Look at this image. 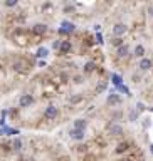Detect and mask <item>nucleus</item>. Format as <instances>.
Listing matches in <instances>:
<instances>
[{"mask_svg":"<svg viewBox=\"0 0 153 161\" xmlns=\"http://www.w3.org/2000/svg\"><path fill=\"white\" fill-rule=\"evenodd\" d=\"M128 52H130V47L123 44L121 47H118V57H126Z\"/></svg>","mask_w":153,"mask_h":161,"instance_id":"obj_10","label":"nucleus"},{"mask_svg":"<svg viewBox=\"0 0 153 161\" xmlns=\"http://www.w3.org/2000/svg\"><path fill=\"white\" fill-rule=\"evenodd\" d=\"M150 149H152V155H153V144H152V146H150Z\"/></svg>","mask_w":153,"mask_h":161,"instance_id":"obj_27","label":"nucleus"},{"mask_svg":"<svg viewBox=\"0 0 153 161\" xmlns=\"http://www.w3.org/2000/svg\"><path fill=\"white\" fill-rule=\"evenodd\" d=\"M57 116H59V109L56 108V106H52V104L47 106L46 111H44V118H46V119H56Z\"/></svg>","mask_w":153,"mask_h":161,"instance_id":"obj_2","label":"nucleus"},{"mask_svg":"<svg viewBox=\"0 0 153 161\" xmlns=\"http://www.w3.org/2000/svg\"><path fill=\"white\" fill-rule=\"evenodd\" d=\"M69 101H71V103H79V101H81V96H71V97H69Z\"/></svg>","mask_w":153,"mask_h":161,"instance_id":"obj_22","label":"nucleus"},{"mask_svg":"<svg viewBox=\"0 0 153 161\" xmlns=\"http://www.w3.org/2000/svg\"><path fill=\"white\" fill-rule=\"evenodd\" d=\"M32 32H34V34H37V35L46 34V32H47V25H46V24H36V25H34V29H32Z\"/></svg>","mask_w":153,"mask_h":161,"instance_id":"obj_6","label":"nucleus"},{"mask_svg":"<svg viewBox=\"0 0 153 161\" xmlns=\"http://www.w3.org/2000/svg\"><path fill=\"white\" fill-rule=\"evenodd\" d=\"M128 30V27L125 25V24H116V25L113 27V34H115V35H123V34H125V32Z\"/></svg>","mask_w":153,"mask_h":161,"instance_id":"obj_5","label":"nucleus"},{"mask_svg":"<svg viewBox=\"0 0 153 161\" xmlns=\"http://www.w3.org/2000/svg\"><path fill=\"white\" fill-rule=\"evenodd\" d=\"M62 30L66 32V34H69V32H73L74 30V24H71V22H62Z\"/></svg>","mask_w":153,"mask_h":161,"instance_id":"obj_14","label":"nucleus"},{"mask_svg":"<svg viewBox=\"0 0 153 161\" xmlns=\"http://www.w3.org/2000/svg\"><path fill=\"white\" fill-rule=\"evenodd\" d=\"M93 71H94V64H93V62H86L84 72H93Z\"/></svg>","mask_w":153,"mask_h":161,"instance_id":"obj_18","label":"nucleus"},{"mask_svg":"<svg viewBox=\"0 0 153 161\" xmlns=\"http://www.w3.org/2000/svg\"><path fill=\"white\" fill-rule=\"evenodd\" d=\"M152 111H153V108H152Z\"/></svg>","mask_w":153,"mask_h":161,"instance_id":"obj_28","label":"nucleus"},{"mask_svg":"<svg viewBox=\"0 0 153 161\" xmlns=\"http://www.w3.org/2000/svg\"><path fill=\"white\" fill-rule=\"evenodd\" d=\"M128 148H130V144H128V143H121V144L116 146V153H120V155H121V153L128 151Z\"/></svg>","mask_w":153,"mask_h":161,"instance_id":"obj_15","label":"nucleus"},{"mask_svg":"<svg viewBox=\"0 0 153 161\" xmlns=\"http://www.w3.org/2000/svg\"><path fill=\"white\" fill-rule=\"evenodd\" d=\"M12 146H14V149H15V151H19V149L22 148V141H20V139H14Z\"/></svg>","mask_w":153,"mask_h":161,"instance_id":"obj_19","label":"nucleus"},{"mask_svg":"<svg viewBox=\"0 0 153 161\" xmlns=\"http://www.w3.org/2000/svg\"><path fill=\"white\" fill-rule=\"evenodd\" d=\"M86 126H88V123H86L84 119H78V121H74V129H81V131H84V129H86Z\"/></svg>","mask_w":153,"mask_h":161,"instance_id":"obj_11","label":"nucleus"},{"mask_svg":"<svg viewBox=\"0 0 153 161\" xmlns=\"http://www.w3.org/2000/svg\"><path fill=\"white\" fill-rule=\"evenodd\" d=\"M140 69H141V71H148V69H152V61H150V59H141V62H140Z\"/></svg>","mask_w":153,"mask_h":161,"instance_id":"obj_12","label":"nucleus"},{"mask_svg":"<svg viewBox=\"0 0 153 161\" xmlns=\"http://www.w3.org/2000/svg\"><path fill=\"white\" fill-rule=\"evenodd\" d=\"M108 133H109L111 136H121L123 134V128L120 124H111L109 129H108Z\"/></svg>","mask_w":153,"mask_h":161,"instance_id":"obj_4","label":"nucleus"},{"mask_svg":"<svg viewBox=\"0 0 153 161\" xmlns=\"http://www.w3.org/2000/svg\"><path fill=\"white\" fill-rule=\"evenodd\" d=\"M47 54H49V51L46 49V47H39V49H37V52H36V57L42 59V57H46Z\"/></svg>","mask_w":153,"mask_h":161,"instance_id":"obj_13","label":"nucleus"},{"mask_svg":"<svg viewBox=\"0 0 153 161\" xmlns=\"http://www.w3.org/2000/svg\"><path fill=\"white\" fill-rule=\"evenodd\" d=\"M113 45H115V47H121L123 45V40L118 37V39H115V40H113Z\"/></svg>","mask_w":153,"mask_h":161,"instance_id":"obj_21","label":"nucleus"},{"mask_svg":"<svg viewBox=\"0 0 153 161\" xmlns=\"http://www.w3.org/2000/svg\"><path fill=\"white\" fill-rule=\"evenodd\" d=\"M113 82L116 84V86H121V82H123L121 76H118V74H113Z\"/></svg>","mask_w":153,"mask_h":161,"instance_id":"obj_17","label":"nucleus"},{"mask_svg":"<svg viewBox=\"0 0 153 161\" xmlns=\"http://www.w3.org/2000/svg\"><path fill=\"white\" fill-rule=\"evenodd\" d=\"M135 56H136V57H143V56H145V47L143 45L135 47Z\"/></svg>","mask_w":153,"mask_h":161,"instance_id":"obj_16","label":"nucleus"},{"mask_svg":"<svg viewBox=\"0 0 153 161\" xmlns=\"http://www.w3.org/2000/svg\"><path fill=\"white\" fill-rule=\"evenodd\" d=\"M74 82L79 84V82H83V79H81V77H74Z\"/></svg>","mask_w":153,"mask_h":161,"instance_id":"obj_26","label":"nucleus"},{"mask_svg":"<svg viewBox=\"0 0 153 161\" xmlns=\"http://www.w3.org/2000/svg\"><path fill=\"white\" fill-rule=\"evenodd\" d=\"M29 69H30V64L25 59H17L14 62V71H17V72H27Z\"/></svg>","mask_w":153,"mask_h":161,"instance_id":"obj_1","label":"nucleus"},{"mask_svg":"<svg viewBox=\"0 0 153 161\" xmlns=\"http://www.w3.org/2000/svg\"><path fill=\"white\" fill-rule=\"evenodd\" d=\"M69 134H71V138H73V139L81 141L83 138H84V131H81V129H73L71 133H69Z\"/></svg>","mask_w":153,"mask_h":161,"instance_id":"obj_7","label":"nucleus"},{"mask_svg":"<svg viewBox=\"0 0 153 161\" xmlns=\"http://www.w3.org/2000/svg\"><path fill=\"white\" fill-rule=\"evenodd\" d=\"M143 109H145V106L141 103H138V111H143Z\"/></svg>","mask_w":153,"mask_h":161,"instance_id":"obj_25","label":"nucleus"},{"mask_svg":"<svg viewBox=\"0 0 153 161\" xmlns=\"http://www.w3.org/2000/svg\"><path fill=\"white\" fill-rule=\"evenodd\" d=\"M108 104H121L120 94H109V96H108Z\"/></svg>","mask_w":153,"mask_h":161,"instance_id":"obj_9","label":"nucleus"},{"mask_svg":"<svg viewBox=\"0 0 153 161\" xmlns=\"http://www.w3.org/2000/svg\"><path fill=\"white\" fill-rule=\"evenodd\" d=\"M136 118H138V113H136V111H133V113H130V119H131V121H135Z\"/></svg>","mask_w":153,"mask_h":161,"instance_id":"obj_24","label":"nucleus"},{"mask_svg":"<svg viewBox=\"0 0 153 161\" xmlns=\"http://www.w3.org/2000/svg\"><path fill=\"white\" fill-rule=\"evenodd\" d=\"M32 103H34V97H32L30 94H24V96L19 99V106H20V108H29Z\"/></svg>","mask_w":153,"mask_h":161,"instance_id":"obj_3","label":"nucleus"},{"mask_svg":"<svg viewBox=\"0 0 153 161\" xmlns=\"http://www.w3.org/2000/svg\"><path fill=\"white\" fill-rule=\"evenodd\" d=\"M71 42L69 40H62L61 42V47H59V51H61V54H67V52H71Z\"/></svg>","mask_w":153,"mask_h":161,"instance_id":"obj_8","label":"nucleus"},{"mask_svg":"<svg viewBox=\"0 0 153 161\" xmlns=\"http://www.w3.org/2000/svg\"><path fill=\"white\" fill-rule=\"evenodd\" d=\"M5 5H7V7H14V5H17V0H9V2H5Z\"/></svg>","mask_w":153,"mask_h":161,"instance_id":"obj_23","label":"nucleus"},{"mask_svg":"<svg viewBox=\"0 0 153 161\" xmlns=\"http://www.w3.org/2000/svg\"><path fill=\"white\" fill-rule=\"evenodd\" d=\"M104 89H106V82H99V84H98V87H96V94L103 92Z\"/></svg>","mask_w":153,"mask_h":161,"instance_id":"obj_20","label":"nucleus"}]
</instances>
